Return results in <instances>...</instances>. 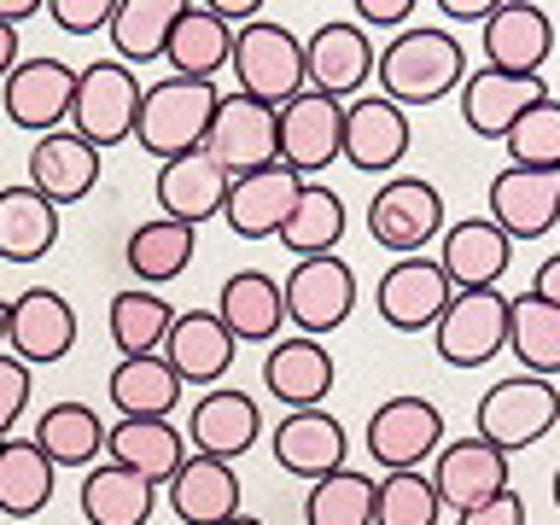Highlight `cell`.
I'll return each instance as SVG.
<instances>
[{
    "label": "cell",
    "instance_id": "6da1fadb",
    "mask_svg": "<svg viewBox=\"0 0 560 525\" xmlns=\"http://www.w3.org/2000/svg\"><path fill=\"white\" fill-rule=\"evenodd\" d=\"M374 82H380V100L402 105V112H409V105H438L444 94H455V88L467 82V47L438 24L397 30L392 42L374 52Z\"/></svg>",
    "mask_w": 560,
    "mask_h": 525
},
{
    "label": "cell",
    "instance_id": "7a4b0ae2",
    "mask_svg": "<svg viewBox=\"0 0 560 525\" xmlns=\"http://www.w3.org/2000/svg\"><path fill=\"white\" fill-rule=\"evenodd\" d=\"M217 100H222L217 82H187V77H164V82L140 88V112H135L140 152H152L158 164L199 152L210 117H217Z\"/></svg>",
    "mask_w": 560,
    "mask_h": 525
},
{
    "label": "cell",
    "instance_id": "3957f363",
    "mask_svg": "<svg viewBox=\"0 0 560 525\" xmlns=\"http://www.w3.org/2000/svg\"><path fill=\"white\" fill-rule=\"evenodd\" d=\"M228 65H234V94L257 100V105H275V112L310 88L304 82V42H298L287 24H269V18L234 30Z\"/></svg>",
    "mask_w": 560,
    "mask_h": 525
},
{
    "label": "cell",
    "instance_id": "277c9868",
    "mask_svg": "<svg viewBox=\"0 0 560 525\" xmlns=\"http://www.w3.org/2000/svg\"><path fill=\"white\" fill-rule=\"evenodd\" d=\"M555 420H560L555 380L514 374V380H497L479 397V409H472V438H485L490 450L514 455V450H532L537 438H549Z\"/></svg>",
    "mask_w": 560,
    "mask_h": 525
},
{
    "label": "cell",
    "instance_id": "5b68a950",
    "mask_svg": "<svg viewBox=\"0 0 560 525\" xmlns=\"http://www.w3.org/2000/svg\"><path fill=\"white\" fill-rule=\"evenodd\" d=\"M199 152L228 175V182L269 170V164H280V112L275 105L245 100V94H222Z\"/></svg>",
    "mask_w": 560,
    "mask_h": 525
},
{
    "label": "cell",
    "instance_id": "8992f818",
    "mask_svg": "<svg viewBox=\"0 0 560 525\" xmlns=\"http://www.w3.org/2000/svg\"><path fill=\"white\" fill-rule=\"evenodd\" d=\"M444 228H450L444 192L432 182H420V175H392V182L368 199V234H374V245L392 257H420Z\"/></svg>",
    "mask_w": 560,
    "mask_h": 525
},
{
    "label": "cell",
    "instance_id": "52a82bcc",
    "mask_svg": "<svg viewBox=\"0 0 560 525\" xmlns=\"http://www.w3.org/2000/svg\"><path fill=\"white\" fill-rule=\"evenodd\" d=\"M140 112V77L117 59H94L77 70V100H70V135H82L94 152L135 140Z\"/></svg>",
    "mask_w": 560,
    "mask_h": 525
},
{
    "label": "cell",
    "instance_id": "ba28073f",
    "mask_svg": "<svg viewBox=\"0 0 560 525\" xmlns=\"http://www.w3.org/2000/svg\"><path fill=\"white\" fill-rule=\"evenodd\" d=\"M280 304H287V322L304 332V339H322V332L345 327L350 310H357V269H350L345 257L292 262V275L280 280Z\"/></svg>",
    "mask_w": 560,
    "mask_h": 525
},
{
    "label": "cell",
    "instance_id": "9c48e42d",
    "mask_svg": "<svg viewBox=\"0 0 560 525\" xmlns=\"http://www.w3.org/2000/svg\"><path fill=\"white\" fill-rule=\"evenodd\" d=\"M438 450H444V409L432 397H385L368 415V455L385 472H420V462Z\"/></svg>",
    "mask_w": 560,
    "mask_h": 525
},
{
    "label": "cell",
    "instance_id": "30bf717a",
    "mask_svg": "<svg viewBox=\"0 0 560 525\" xmlns=\"http://www.w3.org/2000/svg\"><path fill=\"white\" fill-rule=\"evenodd\" d=\"M432 345L450 368H485L508 350V292H455L432 327Z\"/></svg>",
    "mask_w": 560,
    "mask_h": 525
},
{
    "label": "cell",
    "instance_id": "8fae6325",
    "mask_svg": "<svg viewBox=\"0 0 560 525\" xmlns=\"http://www.w3.org/2000/svg\"><path fill=\"white\" fill-rule=\"evenodd\" d=\"M339 152H345V105L339 100L304 88L298 100L280 105V170L310 182L327 164H339Z\"/></svg>",
    "mask_w": 560,
    "mask_h": 525
},
{
    "label": "cell",
    "instance_id": "7c38bea8",
    "mask_svg": "<svg viewBox=\"0 0 560 525\" xmlns=\"http://www.w3.org/2000/svg\"><path fill=\"white\" fill-rule=\"evenodd\" d=\"M70 100H77V70L65 59H18L12 77L0 82V105L18 129H30L35 140L42 135H59L70 122Z\"/></svg>",
    "mask_w": 560,
    "mask_h": 525
},
{
    "label": "cell",
    "instance_id": "4fadbf2b",
    "mask_svg": "<svg viewBox=\"0 0 560 525\" xmlns=\"http://www.w3.org/2000/svg\"><path fill=\"white\" fill-rule=\"evenodd\" d=\"M77 350V310L52 287H30L7 304V357L24 368H52Z\"/></svg>",
    "mask_w": 560,
    "mask_h": 525
},
{
    "label": "cell",
    "instance_id": "5bb4252c",
    "mask_svg": "<svg viewBox=\"0 0 560 525\" xmlns=\"http://www.w3.org/2000/svg\"><path fill=\"white\" fill-rule=\"evenodd\" d=\"M485 70H508V77H542L555 52V24L532 0H497L485 18Z\"/></svg>",
    "mask_w": 560,
    "mask_h": 525
},
{
    "label": "cell",
    "instance_id": "9a60e30c",
    "mask_svg": "<svg viewBox=\"0 0 560 525\" xmlns=\"http://www.w3.org/2000/svg\"><path fill=\"white\" fill-rule=\"evenodd\" d=\"M450 298L455 292H450L444 269H438V257H397L374 287V310L397 332H432Z\"/></svg>",
    "mask_w": 560,
    "mask_h": 525
},
{
    "label": "cell",
    "instance_id": "2e32d148",
    "mask_svg": "<svg viewBox=\"0 0 560 525\" xmlns=\"http://www.w3.org/2000/svg\"><path fill=\"white\" fill-rule=\"evenodd\" d=\"M187 438H192V455H210V462L234 467L262 438L257 397H245L240 385H210V392L192 397V409H187Z\"/></svg>",
    "mask_w": 560,
    "mask_h": 525
},
{
    "label": "cell",
    "instance_id": "e0dca14e",
    "mask_svg": "<svg viewBox=\"0 0 560 525\" xmlns=\"http://www.w3.org/2000/svg\"><path fill=\"white\" fill-rule=\"evenodd\" d=\"M409 112L380 94H357L345 105V164L362 170V175H392L402 158H409Z\"/></svg>",
    "mask_w": 560,
    "mask_h": 525
},
{
    "label": "cell",
    "instance_id": "ac0fdd59",
    "mask_svg": "<svg viewBox=\"0 0 560 525\" xmlns=\"http://www.w3.org/2000/svg\"><path fill=\"white\" fill-rule=\"evenodd\" d=\"M374 77V42L362 24H315V35L304 42V82L315 94L350 105L362 94V82Z\"/></svg>",
    "mask_w": 560,
    "mask_h": 525
},
{
    "label": "cell",
    "instance_id": "d6986e66",
    "mask_svg": "<svg viewBox=\"0 0 560 525\" xmlns=\"http://www.w3.org/2000/svg\"><path fill=\"white\" fill-rule=\"evenodd\" d=\"M508 262H514V240L490 217L450 222L438 234V269H444L450 292H490L508 275Z\"/></svg>",
    "mask_w": 560,
    "mask_h": 525
},
{
    "label": "cell",
    "instance_id": "ffe728a7",
    "mask_svg": "<svg viewBox=\"0 0 560 525\" xmlns=\"http://www.w3.org/2000/svg\"><path fill=\"white\" fill-rule=\"evenodd\" d=\"M485 210L508 240H542L560 217V170H497Z\"/></svg>",
    "mask_w": 560,
    "mask_h": 525
},
{
    "label": "cell",
    "instance_id": "44dd1931",
    "mask_svg": "<svg viewBox=\"0 0 560 525\" xmlns=\"http://www.w3.org/2000/svg\"><path fill=\"white\" fill-rule=\"evenodd\" d=\"M332 380H339L332 350H327L322 339H304V332L275 339L269 357H262V385H269V397L287 402V415L322 409V402L332 397Z\"/></svg>",
    "mask_w": 560,
    "mask_h": 525
},
{
    "label": "cell",
    "instance_id": "7402d4cb",
    "mask_svg": "<svg viewBox=\"0 0 560 525\" xmlns=\"http://www.w3.org/2000/svg\"><path fill=\"white\" fill-rule=\"evenodd\" d=\"M158 357L175 368L182 385H217L228 368H234L240 350H234V332L217 322V310H175L170 339Z\"/></svg>",
    "mask_w": 560,
    "mask_h": 525
},
{
    "label": "cell",
    "instance_id": "603a6c76",
    "mask_svg": "<svg viewBox=\"0 0 560 525\" xmlns=\"http://www.w3.org/2000/svg\"><path fill=\"white\" fill-rule=\"evenodd\" d=\"M269 450H275V462L280 472H292V479H327V472H339L345 467V420L339 415H327V409H298L287 415L275 427L269 438Z\"/></svg>",
    "mask_w": 560,
    "mask_h": 525
},
{
    "label": "cell",
    "instance_id": "cb8c5ba5",
    "mask_svg": "<svg viewBox=\"0 0 560 525\" xmlns=\"http://www.w3.org/2000/svg\"><path fill=\"white\" fill-rule=\"evenodd\" d=\"M537 100H549L542 77H508V70H472L462 82V122L479 140H502L514 122L532 112Z\"/></svg>",
    "mask_w": 560,
    "mask_h": 525
},
{
    "label": "cell",
    "instance_id": "d4e9b609",
    "mask_svg": "<svg viewBox=\"0 0 560 525\" xmlns=\"http://www.w3.org/2000/svg\"><path fill=\"white\" fill-rule=\"evenodd\" d=\"M427 479L438 490V502H450L455 514H467V508H479V502L508 490V455L490 450L485 438H462V444L438 450V467L427 472Z\"/></svg>",
    "mask_w": 560,
    "mask_h": 525
},
{
    "label": "cell",
    "instance_id": "484cf974",
    "mask_svg": "<svg viewBox=\"0 0 560 525\" xmlns=\"http://www.w3.org/2000/svg\"><path fill=\"white\" fill-rule=\"evenodd\" d=\"M100 170H105V158L88 147L82 135H70V129L42 135L30 147V187L42 192L47 205H59V210L88 199V192L100 187Z\"/></svg>",
    "mask_w": 560,
    "mask_h": 525
},
{
    "label": "cell",
    "instance_id": "4316f807",
    "mask_svg": "<svg viewBox=\"0 0 560 525\" xmlns=\"http://www.w3.org/2000/svg\"><path fill=\"white\" fill-rule=\"evenodd\" d=\"M298 175L292 170H257V175H240V182H228V199H222V222L234 228L240 240H269L287 228L292 205H298Z\"/></svg>",
    "mask_w": 560,
    "mask_h": 525
},
{
    "label": "cell",
    "instance_id": "83f0119b",
    "mask_svg": "<svg viewBox=\"0 0 560 525\" xmlns=\"http://www.w3.org/2000/svg\"><path fill=\"white\" fill-rule=\"evenodd\" d=\"M164 490H170V514L182 525H222V520L245 514L240 508V497H245L240 472L228 462H210V455H187Z\"/></svg>",
    "mask_w": 560,
    "mask_h": 525
},
{
    "label": "cell",
    "instance_id": "f1b7e54d",
    "mask_svg": "<svg viewBox=\"0 0 560 525\" xmlns=\"http://www.w3.org/2000/svg\"><path fill=\"white\" fill-rule=\"evenodd\" d=\"M217 322L234 332V345H275L280 339V322H287L280 280L262 275V269H234V275L222 280Z\"/></svg>",
    "mask_w": 560,
    "mask_h": 525
},
{
    "label": "cell",
    "instance_id": "f546056e",
    "mask_svg": "<svg viewBox=\"0 0 560 525\" xmlns=\"http://www.w3.org/2000/svg\"><path fill=\"white\" fill-rule=\"evenodd\" d=\"M158 210H164L170 222L182 228H199L210 217H222V199H228V175L210 164L205 152H187V158H170V164H158Z\"/></svg>",
    "mask_w": 560,
    "mask_h": 525
},
{
    "label": "cell",
    "instance_id": "4dcf8cb0",
    "mask_svg": "<svg viewBox=\"0 0 560 525\" xmlns=\"http://www.w3.org/2000/svg\"><path fill=\"white\" fill-rule=\"evenodd\" d=\"M105 462L140 472L147 485H170L175 467L187 462V432L170 420H117L105 432Z\"/></svg>",
    "mask_w": 560,
    "mask_h": 525
},
{
    "label": "cell",
    "instance_id": "1f68e13d",
    "mask_svg": "<svg viewBox=\"0 0 560 525\" xmlns=\"http://www.w3.org/2000/svg\"><path fill=\"white\" fill-rule=\"evenodd\" d=\"M228 52H234V30H228L222 18L205 7V0H187V12L175 18L170 47H164L170 77H187V82H217V70H228Z\"/></svg>",
    "mask_w": 560,
    "mask_h": 525
},
{
    "label": "cell",
    "instance_id": "d6a6232c",
    "mask_svg": "<svg viewBox=\"0 0 560 525\" xmlns=\"http://www.w3.org/2000/svg\"><path fill=\"white\" fill-rule=\"evenodd\" d=\"M105 420L88 409V402H47L42 415H35V432H30V444L47 455L52 467H100V455H105Z\"/></svg>",
    "mask_w": 560,
    "mask_h": 525
},
{
    "label": "cell",
    "instance_id": "836d02e7",
    "mask_svg": "<svg viewBox=\"0 0 560 525\" xmlns=\"http://www.w3.org/2000/svg\"><path fill=\"white\" fill-rule=\"evenodd\" d=\"M105 397L117 402L122 420H170L182 402V380L164 357H122L105 380Z\"/></svg>",
    "mask_w": 560,
    "mask_h": 525
},
{
    "label": "cell",
    "instance_id": "e575fe53",
    "mask_svg": "<svg viewBox=\"0 0 560 525\" xmlns=\"http://www.w3.org/2000/svg\"><path fill=\"white\" fill-rule=\"evenodd\" d=\"M59 245V205H47L30 182L0 187V257L35 262Z\"/></svg>",
    "mask_w": 560,
    "mask_h": 525
},
{
    "label": "cell",
    "instance_id": "d590c367",
    "mask_svg": "<svg viewBox=\"0 0 560 525\" xmlns=\"http://www.w3.org/2000/svg\"><path fill=\"white\" fill-rule=\"evenodd\" d=\"M152 508H158V485H147L140 472L117 467V462L88 467V479H82V520L88 525H147Z\"/></svg>",
    "mask_w": 560,
    "mask_h": 525
},
{
    "label": "cell",
    "instance_id": "8d00e7d4",
    "mask_svg": "<svg viewBox=\"0 0 560 525\" xmlns=\"http://www.w3.org/2000/svg\"><path fill=\"white\" fill-rule=\"evenodd\" d=\"M182 12H187V0H117L112 24H105V35H112V47H117V65L164 59L170 30H175Z\"/></svg>",
    "mask_w": 560,
    "mask_h": 525
},
{
    "label": "cell",
    "instance_id": "74e56055",
    "mask_svg": "<svg viewBox=\"0 0 560 525\" xmlns=\"http://www.w3.org/2000/svg\"><path fill=\"white\" fill-rule=\"evenodd\" d=\"M508 350L525 374L560 380V310L542 304L537 292H514L508 298Z\"/></svg>",
    "mask_w": 560,
    "mask_h": 525
},
{
    "label": "cell",
    "instance_id": "f35d334b",
    "mask_svg": "<svg viewBox=\"0 0 560 525\" xmlns=\"http://www.w3.org/2000/svg\"><path fill=\"white\" fill-rule=\"evenodd\" d=\"M192 252H199V228H182V222H170V217H152V222H140L135 234H129V245H122V262L135 269L140 287H164V280L187 275Z\"/></svg>",
    "mask_w": 560,
    "mask_h": 525
},
{
    "label": "cell",
    "instance_id": "ab89813d",
    "mask_svg": "<svg viewBox=\"0 0 560 525\" xmlns=\"http://www.w3.org/2000/svg\"><path fill=\"white\" fill-rule=\"evenodd\" d=\"M52 479H59V467H52L30 438H7V444H0V514L7 520L42 514L52 502Z\"/></svg>",
    "mask_w": 560,
    "mask_h": 525
},
{
    "label": "cell",
    "instance_id": "60d3db41",
    "mask_svg": "<svg viewBox=\"0 0 560 525\" xmlns=\"http://www.w3.org/2000/svg\"><path fill=\"white\" fill-rule=\"evenodd\" d=\"M339 240H345V199L332 187H322V182H304L287 228H280V245L304 262V257H332Z\"/></svg>",
    "mask_w": 560,
    "mask_h": 525
},
{
    "label": "cell",
    "instance_id": "b9f144b4",
    "mask_svg": "<svg viewBox=\"0 0 560 525\" xmlns=\"http://www.w3.org/2000/svg\"><path fill=\"white\" fill-rule=\"evenodd\" d=\"M170 322H175V304H164L152 287H129L112 298V315H105V327H112V345L122 357H158L170 339Z\"/></svg>",
    "mask_w": 560,
    "mask_h": 525
},
{
    "label": "cell",
    "instance_id": "7bdbcfd3",
    "mask_svg": "<svg viewBox=\"0 0 560 525\" xmlns=\"http://www.w3.org/2000/svg\"><path fill=\"white\" fill-rule=\"evenodd\" d=\"M304 525H374V479L368 472H327L304 497Z\"/></svg>",
    "mask_w": 560,
    "mask_h": 525
},
{
    "label": "cell",
    "instance_id": "ee69618b",
    "mask_svg": "<svg viewBox=\"0 0 560 525\" xmlns=\"http://www.w3.org/2000/svg\"><path fill=\"white\" fill-rule=\"evenodd\" d=\"M508 164L514 170H560V100H537L514 129L502 135Z\"/></svg>",
    "mask_w": 560,
    "mask_h": 525
},
{
    "label": "cell",
    "instance_id": "f6af8a7d",
    "mask_svg": "<svg viewBox=\"0 0 560 525\" xmlns=\"http://www.w3.org/2000/svg\"><path fill=\"white\" fill-rule=\"evenodd\" d=\"M444 502L427 472H385L374 479V525H438Z\"/></svg>",
    "mask_w": 560,
    "mask_h": 525
},
{
    "label": "cell",
    "instance_id": "bcb514c9",
    "mask_svg": "<svg viewBox=\"0 0 560 525\" xmlns=\"http://www.w3.org/2000/svg\"><path fill=\"white\" fill-rule=\"evenodd\" d=\"M24 409H30V368L0 350V444L12 438V427L24 420Z\"/></svg>",
    "mask_w": 560,
    "mask_h": 525
},
{
    "label": "cell",
    "instance_id": "7dc6e473",
    "mask_svg": "<svg viewBox=\"0 0 560 525\" xmlns=\"http://www.w3.org/2000/svg\"><path fill=\"white\" fill-rule=\"evenodd\" d=\"M112 7L117 0H47V18L65 35H94V30L112 24Z\"/></svg>",
    "mask_w": 560,
    "mask_h": 525
},
{
    "label": "cell",
    "instance_id": "c3c4849f",
    "mask_svg": "<svg viewBox=\"0 0 560 525\" xmlns=\"http://www.w3.org/2000/svg\"><path fill=\"white\" fill-rule=\"evenodd\" d=\"M455 525H525V497H520V490H502V497H490L479 508H467V514H455Z\"/></svg>",
    "mask_w": 560,
    "mask_h": 525
},
{
    "label": "cell",
    "instance_id": "681fc988",
    "mask_svg": "<svg viewBox=\"0 0 560 525\" xmlns=\"http://www.w3.org/2000/svg\"><path fill=\"white\" fill-rule=\"evenodd\" d=\"M415 18V0H357V12H350V24H374V30H397Z\"/></svg>",
    "mask_w": 560,
    "mask_h": 525
},
{
    "label": "cell",
    "instance_id": "f907efd6",
    "mask_svg": "<svg viewBox=\"0 0 560 525\" xmlns=\"http://www.w3.org/2000/svg\"><path fill=\"white\" fill-rule=\"evenodd\" d=\"M205 7L217 12L228 30H234V24L245 30V24H257V18H262V0H205Z\"/></svg>",
    "mask_w": 560,
    "mask_h": 525
},
{
    "label": "cell",
    "instance_id": "816d5d0a",
    "mask_svg": "<svg viewBox=\"0 0 560 525\" xmlns=\"http://www.w3.org/2000/svg\"><path fill=\"white\" fill-rule=\"evenodd\" d=\"M532 292L542 298V304H555V310H560V252H555V257H542V269H537V280H532Z\"/></svg>",
    "mask_w": 560,
    "mask_h": 525
},
{
    "label": "cell",
    "instance_id": "f5cc1de1",
    "mask_svg": "<svg viewBox=\"0 0 560 525\" xmlns=\"http://www.w3.org/2000/svg\"><path fill=\"white\" fill-rule=\"evenodd\" d=\"M490 7H497V0H438V12L455 18V24H462V18H490Z\"/></svg>",
    "mask_w": 560,
    "mask_h": 525
},
{
    "label": "cell",
    "instance_id": "db71d44e",
    "mask_svg": "<svg viewBox=\"0 0 560 525\" xmlns=\"http://www.w3.org/2000/svg\"><path fill=\"white\" fill-rule=\"evenodd\" d=\"M35 12H42V0H0V24H24V18H35Z\"/></svg>",
    "mask_w": 560,
    "mask_h": 525
},
{
    "label": "cell",
    "instance_id": "11a10c76",
    "mask_svg": "<svg viewBox=\"0 0 560 525\" xmlns=\"http://www.w3.org/2000/svg\"><path fill=\"white\" fill-rule=\"evenodd\" d=\"M12 65H18V30L0 24V82L12 77Z\"/></svg>",
    "mask_w": 560,
    "mask_h": 525
},
{
    "label": "cell",
    "instance_id": "9f6ffc18",
    "mask_svg": "<svg viewBox=\"0 0 560 525\" xmlns=\"http://www.w3.org/2000/svg\"><path fill=\"white\" fill-rule=\"evenodd\" d=\"M222 525H262V520H252V514H234V520H222Z\"/></svg>",
    "mask_w": 560,
    "mask_h": 525
},
{
    "label": "cell",
    "instance_id": "6f0895ef",
    "mask_svg": "<svg viewBox=\"0 0 560 525\" xmlns=\"http://www.w3.org/2000/svg\"><path fill=\"white\" fill-rule=\"evenodd\" d=\"M0 350H7V304H0Z\"/></svg>",
    "mask_w": 560,
    "mask_h": 525
},
{
    "label": "cell",
    "instance_id": "680465c9",
    "mask_svg": "<svg viewBox=\"0 0 560 525\" xmlns=\"http://www.w3.org/2000/svg\"><path fill=\"white\" fill-rule=\"evenodd\" d=\"M555 508H560V467H555Z\"/></svg>",
    "mask_w": 560,
    "mask_h": 525
},
{
    "label": "cell",
    "instance_id": "91938a15",
    "mask_svg": "<svg viewBox=\"0 0 560 525\" xmlns=\"http://www.w3.org/2000/svg\"><path fill=\"white\" fill-rule=\"evenodd\" d=\"M555 397H560V380H555Z\"/></svg>",
    "mask_w": 560,
    "mask_h": 525
},
{
    "label": "cell",
    "instance_id": "94428289",
    "mask_svg": "<svg viewBox=\"0 0 560 525\" xmlns=\"http://www.w3.org/2000/svg\"><path fill=\"white\" fill-rule=\"evenodd\" d=\"M555 228H560V217H555Z\"/></svg>",
    "mask_w": 560,
    "mask_h": 525
}]
</instances>
